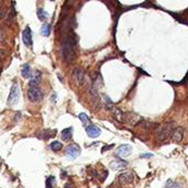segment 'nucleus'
<instances>
[{
  "mask_svg": "<svg viewBox=\"0 0 188 188\" xmlns=\"http://www.w3.org/2000/svg\"><path fill=\"white\" fill-rule=\"evenodd\" d=\"M75 46H76V41L73 35H69L64 39L62 44V55L67 63H72L75 59V56H76Z\"/></svg>",
  "mask_w": 188,
  "mask_h": 188,
  "instance_id": "obj_1",
  "label": "nucleus"
},
{
  "mask_svg": "<svg viewBox=\"0 0 188 188\" xmlns=\"http://www.w3.org/2000/svg\"><path fill=\"white\" fill-rule=\"evenodd\" d=\"M175 129H176L175 128V122H173V121L163 123L156 131V139L159 141H165L170 135H173Z\"/></svg>",
  "mask_w": 188,
  "mask_h": 188,
  "instance_id": "obj_2",
  "label": "nucleus"
},
{
  "mask_svg": "<svg viewBox=\"0 0 188 188\" xmlns=\"http://www.w3.org/2000/svg\"><path fill=\"white\" fill-rule=\"evenodd\" d=\"M19 99H20V87L18 83H13L11 86L9 97H8V106L13 107L19 102Z\"/></svg>",
  "mask_w": 188,
  "mask_h": 188,
  "instance_id": "obj_3",
  "label": "nucleus"
},
{
  "mask_svg": "<svg viewBox=\"0 0 188 188\" xmlns=\"http://www.w3.org/2000/svg\"><path fill=\"white\" fill-rule=\"evenodd\" d=\"M28 98L31 102H37L42 100L43 98V93L39 87H30L28 90Z\"/></svg>",
  "mask_w": 188,
  "mask_h": 188,
  "instance_id": "obj_4",
  "label": "nucleus"
},
{
  "mask_svg": "<svg viewBox=\"0 0 188 188\" xmlns=\"http://www.w3.org/2000/svg\"><path fill=\"white\" fill-rule=\"evenodd\" d=\"M65 154L67 156V159H75L77 156L80 154V148L79 145L75 144V143H72L69 144L65 150Z\"/></svg>",
  "mask_w": 188,
  "mask_h": 188,
  "instance_id": "obj_5",
  "label": "nucleus"
},
{
  "mask_svg": "<svg viewBox=\"0 0 188 188\" xmlns=\"http://www.w3.org/2000/svg\"><path fill=\"white\" fill-rule=\"evenodd\" d=\"M131 152H132V146L128 144H123L118 148L116 154L119 157H121V159H126V157H128V156L130 155Z\"/></svg>",
  "mask_w": 188,
  "mask_h": 188,
  "instance_id": "obj_6",
  "label": "nucleus"
},
{
  "mask_svg": "<svg viewBox=\"0 0 188 188\" xmlns=\"http://www.w3.org/2000/svg\"><path fill=\"white\" fill-rule=\"evenodd\" d=\"M22 40H23V43L26 44V46L32 47V33H31V29L29 26H26L24 31H23V33H22Z\"/></svg>",
  "mask_w": 188,
  "mask_h": 188,
  "instance_id": "obj_7",
  "label": "nucleus"
},
{
  "mask_svg": "<svg viewBox=\"0 0 188 188\" xmlns=\"http://www.w3.org/2000/svg\"><path fill=\"white\" fill-rule=\"evenodd\" d=\"M56 132L57 131L52 130V129H44V130L40 131L39 133L36 134L39 139H42V140H47V139H51V137H54L56 135Z\"/></svg>",
  "mask_w": 188,
  "mask_h": 188,
  "instance_id": "obj_8",
  "label": "nucleus"
},
{
  "mask_svg": "<svg viewBox=\"0 0 188 188\" xmlns=\"http://www.w3.org/2000/svg\"><path fill=\"white\" fill-rule=\"evenodd\" d=\"M119 181L121 184L123 185H128V184H131L132 181H133V174L132 172H123L119 175Z\"/></svg>",
  "mask_w": 188,
  "mask_h": 188,
  "instance_id": "obj_9",
  "label": "nucleus"
},
{
  "mask_svg": "<svg viewBox=\"0 0 188 188\" xmlns=\"http://www.w3.org/2000/svg\"><path fill=\"white\" fill-rule=\"evenodd\" d=\"M73 78L76 82L77 85H83L84 79H85V75H84V70L82 68H75L73 73Z\"/></svg>",
  "mask_w": 188,
  "mask_h": 188,
  "instance_id": "obj_10",
  "label": "nucleus"
},
{
  "mask_svg": "<svg viewBox=\"0 0 188 188\" xmlns=\"http://www.w3.org/2000/svg\"><path fill=\"white\" fill-rule=\"evenodd\" d=\"M90 97H91V100H93V102H94L95 107H96L97 109L100 108L101 101H100V97H99V95H98L97 88H95V87H91V89H90Z\"/></svg>",
  "mask_w": 188,
  "mask_h": 188,
  "instance_id": "obj_11",
  "label": "nucleus"
},
{
  "mask_svg": "<svg viewBox=\"0 0 188 188\" xmlns=\"http://www.w3.org/2000/svg\"><path fill=\"white\" fill-rule=\"evenodd\" d=\"M122 119L124 122H127V123H130V124H137L139 121H140V117L137 116L135 113H126L124 115V117L122 116Z\"/></svg>",
  "mask_w": 188,
  "mask_h": 188,
  "instance_id": "obj_12",
  "label": "nucleus"
},
{
  "mask_svg": "<svg viewBox=\"0 0 188 188\" xmlns=\"http://www.w3.org/2000/svg\"><path fill=\"white\" fill-rule=\"evenodd\" d=\"M128 165V162H126V161H123V159H115V161H112L111 163H110V167H111L112 170H122L123 167H126Z\"/></svg>",
  "mask_w": 188,
  "mask_h": 188,
  "instance_id": "obj_13",
  "label": "nucleus"
},
{
  "mask_svg": "<svg viewBox=\"0 0 188 188\" xmlns=\"http://www.w3.org/2000/svg\"><path fill=\"white\" fill-rule=\"evenodd\" d=\"M183 137H184V128L183 127L176 128L173 133V141L175 143H179V142H181Z\"/></svg>",
  "mask_w": 188,
  "mask_h": 188,
  "instance_id": "obj_14",
  "label": "nucleus"
},
{
  "mask_svg": "<svg viewBox=\"0 0 188 188\" xmlns=\"http://www.w3.org/2000/svg\"><path fill=\"white\" fill-rule=\"evenodd\" d=\"M86 132L90 137H98L100 135V133H101L100 129L98 127H96V126H93V124H91V126H88V127L86 128Z\"/></svg>",
  "mask_w": 188,
  "mask_h": 188,
  "instance_id": "obj_15",
  "label": "nucleus"
},
{
  "mask_svg": "<svg viewBox=\"0 0 188 188\" xmlns=\"http://www.w3.org/2000/svg\"><path fill=\"white\" fill-rule=\"evenodd\" d=\"M21 75H22V77L26 78V79L32 78V72H31V67H30L29 64H23V65H22Z\"/></svg>",
  "mask_w": 188,
  "mask_h": 188,
  "instance_id": "obj_16",
  "label": "nucleus"
},
{
  "mask_svg": "<svg viewBox=\"0 0 188 188\" xmlns=\"http://www.w3.org/2000/svg\"><path fill=\"white\" fill-rule=\"evenodd\" d=\"M73 128H66L64 130H62L61 132V137L63 141H69L70 139H72V135H73Z\"/></svg>",
  "mask_w": 188,
  "mask_h": 188,
  "instance_id": "obj_17",
  "label": "nucleus"
},
{
  "mask_svg": "<svg viewBox=\"0 0 188 188\" xmlns=\"http://www.w3.org/2000/svg\"><path fill=\"white\" fill-rule=\"evenodd\" d=\"M40 78H41V74L39 72H36V75H33L32 79L30 80L29 86L30 87H36L40 83Z\"/></svg>",
  "mask_w": 188,
  "mask_h": 188,
  "instance_id": "obj_18",
  "label": "nucleus"
},
{
  "mask_svg": "<svg viewBox=\"0 0 188 188\" xmlns=\"http://www.w3.org/2000/svg\"><path fill=\"white\" fill-rule=\"evenodd\" d=\"M62 148H63V144L58 141H53L51 144H50V148H51L52 151H54V152H58V151H61Z\"/></svg>",
  "mask_w": 188,
  "mask_h": 188,
  "instance_id": "obj_19",
  "label": "nucleus"
},
{
  "mask_svg": "<svg viewBox=\"0 0 188 188\" xmlns=\"http://www.w3.org/2000/svg\"><path fill=\"white\" fill-rule=\"evenodd\" d=\"M37 15H39V19H40V20H42V21H43V20H45V19L48 17L47 12L44 10V9H42V8H39V9H37Z\"/></svg>",
  "mask_w": 188,
  "mask_h": 188,
  "instance_id": "obj_20",
  "label": "nucleus"
},
{
  "mask_svg": "<svg viewBox=\"0 0 188 188\" xmlns=\"http://www.w3.org/2000/svg\"><path fill=\"white\" fill-rule=\"evenodd\" d=\"M50 32H51V28L48 24H43L42 28H41V33H42V35L44 36H48L50 35Z\"/></svg>",
  "mask_w": 188,
  "mask_h": 188,
  "instance_id": "obj_21",
  "label": "nucleus"
},
{
  "mask_svg": "<svg viewBox=\"0 0 188 188\" xmlns=\"http://www.w3.org/2000/svg\"><path fill=\"white\" fill-rule=\"evenodd\" d=\"M104 100H105V105H106V108L108 109V110H111L113 108V104L112 101L110 100V98L108 96H104Z\"/></svg>",
  "mask_w": 188,
  "mask_h": 188,
  "instance_id": "obj_22",
  "label": "nucleus"
},
{
  "mask_svg": "<svg viewBox=\"0 0 188 188\" xmlns=\"http://www.w3.org/2000/svg\"><path fill=\"white\" fill-rule=\"evenodd\" d=\"M78 118H79V120L84 124H86V123L89 121V118H88V116H87L86 113H79V115H78Z\"/></svg>",
  "mask_w": 188,
  "mask_h": 188,
  "instance_id": "obj_23",
  "label": "nucleus"
},
{
  "mask_svg": "<svg viewBox=\"0 0 188 188\" xmlns=\"http://www.w3.org/2000/svg\"><path fill=\"white\" fill-rule=\"evenodd\" d=\"M54 181L55 178L53 176H50V177L46 179V188H53L54 186Z\"/></svg>",
  "mask_w": 188,
  "mask_h": 188,
  "instance_id": "obj_24",
  "label": "nucleus"
},
{
  "mask_svg": "<svg viewBox=\"0 0 188 188\" xmlns=\"http://www.w3.org/2000/svg\"><path fill=\"white\" fill-rule=\"evenodd\" d=\"M166 188H181V186L178 184H174L173 181H170V184H168V186Z\"/></svg>",
  "mask_w": 188,
  "mask_h": 188,
  "instance_id": "obj_25",
  "label": "nucleus"
},
{
  "mask_svg": "<svg viewBox=\"0 0 188 188\" xmlns=\"http://www.w3.org/2000/svg\"><path fill=\"white\" fill-rule=\"evenodd\" d=\"M140 157L141 159H150V157H153V154L152 153H144V154H141Z\"/></svg>",
  "mask_w": 188,
  "mask_h": 188,
  "instance_id": "obj_26",
  "label": "nucleus"
},
{
  "mask_svg": "<svg viewBox=\"0 0 188 188\" xmlns=\"http://www.w3.org/2000/svg\"><path fill=\"white\" fill-rule=\"evenodd\" d=\"M113 148V144H110L109 145V146H104V148H102V152H105V151H108V150H110V148Z\"/></svg>",
  "mask_w": 188,
  "mask_h": 188,
  "instance_id": "obj_27",
  "label": "nucleus"
},
{
  "mask_svg": "<svg viewBox=\"0 0 188 188\" xmlns=\"http://www.w3.org/2000/svg\"><path fill=\"white\" fill-rule=\"evenodd\" d=\"M4 30H1V42H4Z\"/></svg>",
  "mask_w": 188,
  "mask_h": 188,
  "instance_id": "obj_28",
  "label": "nucleus"
},
{
  "mask_svg": "<svg viewBox=\"0 0 188 188\" xmlns=\"http://www.w3.org/2000/svg\"><path fill=\"white\" fill-rule=\"evenodd\" d=\"M64 188H72V186H70L69 184H67V185H65V186H64Z\"/></svg>",
  "mask_w": 188,
  "mask_h": 188,
  "instance_id": "obj_29",
  "label": "nucleus"
},
{
  "mask_svg": "<svg viewBox=\"0 0 188 188\" xmlns=\"http://www.w3.org/2000/svg\"><path fill=\"white\" fill-rule=\"evenodd\" d=\"M184 13H188V9H187V10H186V11H185Z\"/></svg>",
  "mask_w": 188,
  "mask_h": 188,
  "instance_id": "obj_30",
  "label": "nucleus"
},
{
  "mask_svg": "<svg viewBox=\"0 0 188 188\" xmlns=\"http://www.w3.org/2000/svg\"><path fill=\"white\" fill-rule=\"evenodd\" d=\"M50 1H55V0H50Z\"/></svg>",
  "mask_w": 188,
  "mask_h": 188,
  "instance_id": "obj_31",
  "label": "nucleus"
}]
</instances>
